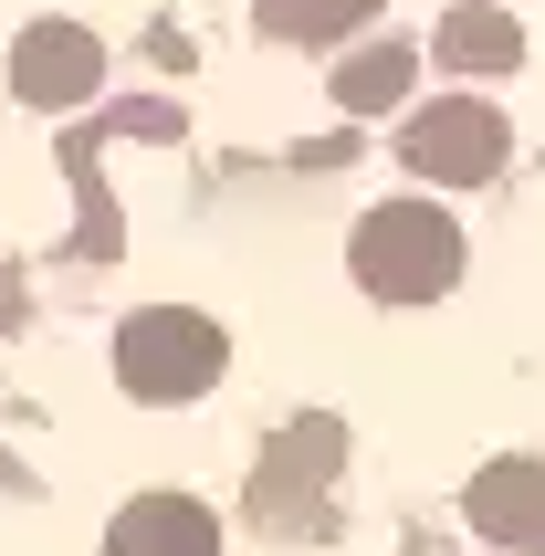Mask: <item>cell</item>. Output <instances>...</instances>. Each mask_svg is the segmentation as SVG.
<instances>
[{"label":"cell","mask_w":545,"mask_h":556,"mask_svg":"<svg viewBox=\"0 0 545 556\" xmlns=\"http://www.w3.org/2000/svg\"><path fill=\"white\" fill-rule=\"evenodd\" d=\"M398 94H409V53H398V42L346 53V74H335V105H346V116H378V105H398Z\"/></svg>","instance_id":"8"},{"label":"cell","mask_w":545,"mask_h":556,"mask_svg":"<svg viewBox=\"0 0 545 556\" xmlns=\"http://www.w3.org/2000/svg\"><path fill=\"white\" fill-rule=\"evenodd\" d=\"M105 556H220V515L200 494H137L105 526Z\"/></svg>","instance_id":"6"},{"label":"cell","mask_w":545,"mask_h":556,"mask_svg":"<svg viewBox=\"0 0 545 556\" xmlns=\"http://www.w3.org/2000/svg\"><path fill=\"white\" fill-rule=\"evenodd\" d=\"M367 0H263V31H283V42H326L335 22H357Z\"/></svg>","instance_id":"10"},{"label":"cell","mask_w":545,"mask_h":556,"mask_svg":"<svg viewBox=\"0 0 545 556\" xmlns=\"http://www.w3.org/2000/svg\"><path fill=\"white\" fill-rule=\"evenodd\" d=\"M335 463H346V420H326V409H304V420H283V431L263 441V463H252V526L263 535H326V494H335Z\"/></svg>","instance_id":"3"},{"label":"cell","mask_w":545,"mask_h":556,"mask_svg":"<svg viewBox=\"0 0 545 556\" xmlns=\"http://www.w3.org/2000/svg\"><path fill=\"white\" fill-rule=\"evenodd\" d=\"M441 53H452L461 74H504V63H515V22H504V11H452Z\"/></svg>","instance_id":"9"},{"label":"cell","mask_w":545,"mask_h":556,"mask_svg":"<svg viewBox=\"0 0 545 556\" xmlns=\"http://www.w3.org/2000/svg\"><path fill=\"white\" fill-rule=\"evenodd\" d=\"M22 305H31V294H22V274H11V263H0V337H11V326H22Z\"/></svg>","instance_id":"11"},{"label":"cell","mask_w":545,"mask_h":556,"mask_svg":"<svg viewBox=\"0 0 545 556\" xmlns=\"http://www.w3.org/2000/svg\"><path fill=\"white\" fill-rule=\"evenodd\" d=\"M94 74H105V53H94L85 31H22V53H11L22 105H85Z\"/></svg>","instance_id":"7"},{"label":"cell","mask_w":545,"mask_h":556,"mask_svg":"<svg viewBox=\"0 0 545 556\" xmlns=\"http://www.w3.org/2000/svg\"><path fill=\"white\" fill-rule=\"evenodd\" d=\"M346 274H357V294H378V305H430V294L461 283V220L441 211V200H378V211L346 231Z\"/></svg>","instance_id":"1"},{"label":"cell","mask_w":545,"mask_h":556,"mask_svg":"<svg viewBox=\"0 0 545 556\" xmlns=\"http://www.w3.org/2000/svg\"><path fill=\"white\" fill-rule=\"evenodd\" d=\"M504 116L493 105H472V94H452V105H430V116H409V137H398V157L420 168L430 189H483L504 179Z\"/></svg>","instance_id":"4"},{"label":"cell","mask_w":545,"mask_h":556,"mask_svg":"<svg viewBox=\"0 0 545 556\" xmlns=\"http://www.w3.org/2000/svg\"><path fill=\"white\" fill-rule=\"evenodd\" d=\"M461 515H472V535H483V546L545 556V463H524V452L483 463L472 483H461Z\"/></svg>","instance_id":"5"},{"label":"cell","mask_w":545,"mask_h":556,"mask_svg":"<svg viewBox=\"0 0 545 556\" xmlns=\"http://www.w3.org/2000/svg\"><path fill=\"white\" fill-rule=\"evenodd\" d=\"M220 368H231V337H220V315H200V305H137L116 326V389L126 400L179 409V400H200V389H220Z\"/></svg>","instance_id":"2"},{"label":"cell","mask_w":545,"mask_h":556,"mask_svg":"<svg viewBox=\"0 0 545 556\" xmlns=\"http://www.w3.org/2000/svg\"><path fill=\"white\" fill-rule=\"evenodd\" d=\"M420 556H441V546H420Z\"/></svg>","instance_id":"12"}]
</instances>
